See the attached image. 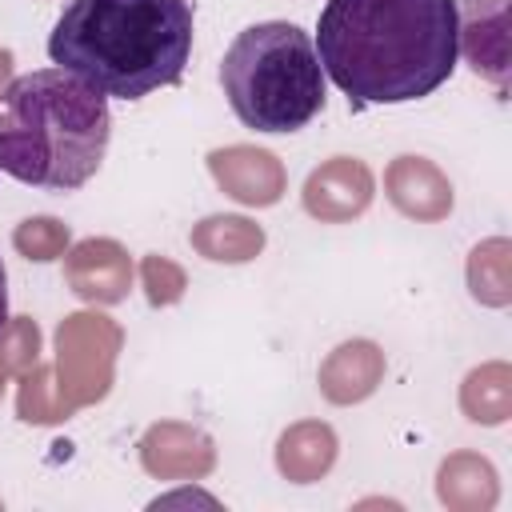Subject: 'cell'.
<instances>
[{
	"label": "cell",
	"instance_id": "19",
	"mask_svg": "<svg viewBox=\"0 0 512 512\" xmlns=\"http://www.w3.org/2000/svg\"><path fill=\"white\" fill-rule=\"evenodd\" d=\"M12 248H16L24 260L48 264V260H60V256L72 248V232H68V224L56 220V216H28V220L16 224Z\"/></svg>",
	"mask_w": 512,
	"mask_h": 512
},
{
	"label": "cell",
	"instance_id": "6",
	"mask_svg": "<svg viewBox=\"0 0 512 512\" xmlns=\"http://www.w3.org/2000/svg\"><path fill=\"white\" fill-rule=\"evenodd\" d=\"M508 0H456V52L472 64L476 76L496 84V92L508 88Z\"/></svg>",
	"mask_w": 512,
	"mask_h": 512
},
{
	"label": "cell",
	"instance_id": "7",
	"mask_svg": "<svg viewBox=\"0 0 512 512\" xmlns=\"http://www.w3.org/2000/svg\"><path fill=\"white\" fill-rule=\"evenodd\" d=\"M372 196H376V176L356 156L324 160L320 168L308 172L304 192H300L304 212L312 220H320V224H348V220L364 216Z\"/></svg>",
	"mask_w": 512,
	"mask_h": 512
},
{
	"label": "cell",
	"instance_id": "24",
	"mask_svg": "<svg viewBox=\"0 0 512 512\" xmlns=\"http://www.w3.org/2000/svg\"><path fill=\"white\" fill-rule=\"evenodd\" d=\"M4 384H8V372L0 368V396H4Z\"/></svg>",
	"mask_w": 512,
	"mask_h": 512
},
{
	"label": "cell",
	"instance_id": "22",
	"mask_svg": "<svg viewBox=\"0 0 512 512\" xmlns=\"http://www.w3.org/2000/svg\"><path fill=\"white\" fill-rule=\"evenodd\" d=\"M16 76H12V52L8 48H0V96L8 92V84H12Z\"/></svg>",
	"mask_w": 512,
	"mask_h": 512
},
{
	"label": "cell",
	"instance_id": "16",
	"mask_svg": "<svg viewBox=\"0 0 512 512\" xmlns=\"http://www.w3.org/2000/svg\"><path fill=\"white\" fill-rule=\"evenodd\" d=\"M460 412L484 428L504 424L512 416V368L504 360H488L472 368L460 384Z\"/></svg>",
	"mask_w": 512,
	"mask_h": 512
},
{
	"label": "cell",
	"instance_id": "18",
	"mask_svg": "<svg viewBox=\"0 0 512 512\" xmlns=\"http://www.w3.org/2000/svg\"><path fill=\"white\" fill-rule=\"evenodd\" d=\"M16 380H20V392H16V412H20V420H28V424H56V420L72 416L68 404H64V396H60V388H56L52 368L36 364V368H28V372L16 376Z\"/></svg>",
	"mask_w": 512,
	"mask_h": 512
},
{
	"label": "cell",
	"instance_id": "1",
	"mask_svg": "<svg viewBox=\"0 0 512 512\" xmlns=\"http://www.w3.org/2000/svg\"><path fill=\"white\" fill-rule=\"evenodd\" d=\"M316 56L356 104H408L456 72V0H328Z\"/></svg>",
	"mask_w": 512,
	"mask_h": 512
},
{
	"label": "cell",
	"instance_id": "11",
	"mask_svg": "<svg viewBox=\"0 0 512 512\" xmlns=\"http://www.w3.org/2000/svg\"><path fill=\"white\" fill-rule=\"evenodd\" d=\"M384 192H388V200L400 216L420 220V224L444 220L456 204L452 180L428 156H396L384 168Z\"/></svg>",
	"mask_w": 512,
	"mask_h": 512
},
{
	"label": "cell",
	"instance_id": "17",
	"mask_svg": "<svg viewBox=\"0 0 512 512\" xmlns=\"http://www.w3.org/2000/svg\"><path fill=\"white\" fill-rule=\"evenodd\" d=\"M468 292L472 300L488 304V308H508L512 304V244L504 236L480 240L468 252Z\"/></svg>",
	"mask_w": 512,
	"mask_h": 512
},
{
	"label": "cell",
	"instance_id": "2",
	"mask_svg": "<svg viewBox=\"0 0 512 512\" xmlns=\"http://www.w3.org/2000/svg\"><path fill=\"white\" fill-rule=\"evenodd\" d=\"M48 56L104 96L140 100L184 76L192 56L188 0H68Z\"/></svg>",
	"mask_w": 512,
	"mask_h": 512
},
{
	"label": "cell",
	"instance_id": "4",
	"mask_svg": "<svg viewBox=\"0 0 512 512\" xmlns=\"http://www.w3.org/2000/svg\"><path fill=\"white\" fill-rule=\"evenodd\" d=\"M220 84L252 132H300L328 100L312 36L288 20L248 24L220 60Z\"/></svg>",
	"mask_w": 512,
	"mask_h": 512
},
{
	"label": "cell",
	"instance_id": "9",
	"mask_svg": "<svg viewBox=\"0 0 512 512\" xmlns=\"http://www.w3.org/2000/svg\"><path fill=\"white\" fill-rule=\"evenodd\" d=\"M64 280L88 304H120L132 288V256L120 240L88 236L64 252Z\"/></svg>",
	"mask_w": 512,
	"mask_h": 512
},
{
	"label": "cell",
	"instance_id": "23",
	"mask_svg": "<svg viewBox=\"0 0 512 512\" xmlns=\"http://www.w3.org/2000/svg\"><path fill=\"white\" fill-rule=\"evenodd\" d=\"M8 324V272H4V260H0V328Z\"/></svg>",
	"mask_w": 512,
	"mask_h": 512
},
{
	"label": "cell",
	"instance_id": "15",
	"mask_svg": "<svg viewBox=\"0 0 512 512\" xmlns=\"http://www.w3.org/2000/svg\"><path fill=\"white\" fill-rule=\"evenodd\" d=\"M188 244L212 264H248L264 248V228L248 216H236V212L204 216L200 224H192Z\"/></svg>",
	"mask_w": 512,
	"mask_h": 512
},
{
	"label": "cell",
	"instance_id": "10",
	"mask_svg": "<svg viewBox=\"0 0 512 512\" xmlns=\"http://www.w3.org/2000/svg\"><path fill=\"white\" fill-rule=\"evenodd\" d=\"M140 464L156 480H200L216 468V448L200 428L160 420L140 436Z\"/></svg>",
	"mask_w": 512,
	"mask_h": 512
},
{
	"label": "cell",
	"instance_id": "12",
	"mask_svg": "<svg viewBox=\"0 0 512 512\" xmlns=\"http://www.w3.org/2000/svg\"><path fill=\"white\" fill-rule=\"evenodd\" d=\"M380 380H384V352L372 340H344V344H336L324 356L320 372H316L320 396L328 404H340V408L368 400L380 388Z\"/></svg>",
	"mask_w": 512,
	"mask_h": 512
},
{
	"label": "cell",
	"instance_id": "8",
	"mask_svg": "<svg viewBox=\"0 0 512 512\" xmlns=\"http://www.w3.org/2000/svg\"><path fill=\"white\" fill-rule=\"evenodd\" d=\"M208 172L220 184L224 196H232L244 208H272L288 192V172L276 160V152L256 144H228L208 152Z\"/></svg>",
	"mask_w": 512,
	"mask_h": 512
},
{
	"label": "cell",
	"instance_id": "5",
	"mask_svg": "<svg viewBox=\"0 0 512 512\" xmlns=\"http://www.w3.org/2000/svg\"><path fill=\"white\" fill-rule=\"evenodd\" d=\"M116 352H120L116 320H108L100 312H76L60 324L52 376H56V388H60L68 412L108 396Z\"/></svg>",
	"mask_w": 512,
	"mask_h": 512
},
{
	"label": "cell",
	"instance_id": "3",
	"mask_svg": "<svg viewBox=\"0 0 512 512\" xmlns=\"http://www.w3.org/2000/svg\"><path fill=\"white\" fill-rule=\"evenodd\" d=\"M112 116L108 96L64 68L16 76L0 96V172L20 184L72 192L100 172Z\"/></svg>",
	"mask_w": 512,
	"mask_h": 512
},
{
	"label": "cell",
	"instance_id": "14",
	"mask_svg": "<svg viewBox=\"0 0 512 512\" xmlns=\"http://www.w3.org/2000/svg\"><path fill=\"white\" fill-rule=\"evenodd\" d=\"M436 496L456 512H488L500 496L496 468L476 452H452L436 472Z\"/></svg>",
	"mask_w": 512,
	"mask_h": 512
},
{
	"label": "cell",
	"instance_id": "21",
	"mask_svg": "<svg viewBox=\"0 0 512 512\" xmlns=\"http://www.w3.org/2000/svg\"><path fill=\"white\" fill-rule=\"evenodd\" d=\"M140 284H144V296H148L152 308H168V304H176L184 296L188 276H184V268L176 260L152 252V256L140 260Z\"/></svg>",
	"mask_w": 512,
	"mask_h": 512
},
{
	"label": "cell",
	"instance_id": "20",
	"mask_svg": "<svg viewBox=\"0 0 512 512\" xmlns=\"http://www.w3.org/2000/svg\"><path fill=\"white\" fill-rule=\"evenodd\" d=\"M40 364V328L32 316H12L0 328V368L8 376H24Z\"/></svg>",
	"mask_w": 512,
	"mask_h": 512
},
{
	"label": "cell",
	"instance_id": "13",
	"mask_svg": "<svg viewBox=\"0 0 512 512\" xmlns=\"http://www.w3.org/2000/svg\"><path fill=\"white\" fill-rule=\"evenodd\" d=\"M336 432L320 420H300L276 440V468L292 484H316L336 464Z\"/></svg>",
	"mask_w": 512,
	"mask_h": 512
}]
</instances>
